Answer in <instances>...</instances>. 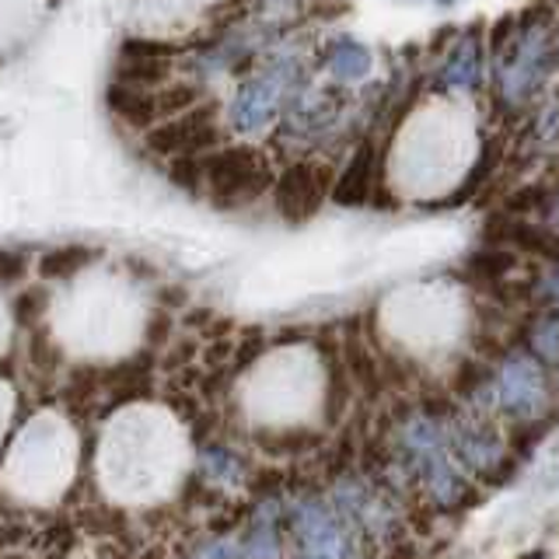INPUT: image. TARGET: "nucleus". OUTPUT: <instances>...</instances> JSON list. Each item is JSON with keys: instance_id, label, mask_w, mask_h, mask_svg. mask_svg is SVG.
Segmentation results:
<instances>
[{"instance_id": "f257e3e1", "label": "nucleus", "mask_w": 559, "mask_h": 559, "mask_svg": "<svg viewBox=\"0 0 559 559\" xmlns=\"http://www.w3.org/2000/svg\"><path fill=\"white\" fill-rule=\"evenodd\" d=\"M203 186L217 206H245L273 186L266 157L255 147H221L203 157Z\"/></svg>"}, {"instance_id": "f03ea898", "label": "nucleus", "mask_w": 559, "mask_h": 559, "mask_svg": "<svg viewBox=\"0 0 559 559\" xmlns=\"http://www.w3.org/2000/svg\"><path fill=\"white\" fill-rule=\"evenodd\" d=\"M290 532L301 559H354V524H349L336 503L322 497H305L290 511Z\"/></svg>"}, {"instance_id": "7ed1b4c3", "label": "nucleus", "mask_w": 559, "mask_h": 559, "mask_svg": "<svg viewBox=\"0 0 559 559\" xmlns=\"http://www.w3.org/2000/svg\"><path fill=\"white\" fill-rule=\"evenodd\" d=\"M497 406L514 424H528L549 409V378L532 354H507L497 378Z\"/></svg>"}, {"instance_id": "20e7f679", "label": "nucleus", "mask_w": 559, "mask_h": 559, "mask_svg": "<svg viewBox=\"0 0 559 559\" xmlns=\"http://www.w3.org/2000/svg\"><path fill=\"white\" fill-rule=\"evenodd\" d=\"M217 144H221V130L210 105L206 109H189L147 130V147L165 157H200L203 151Z\"/></svg>"}, {"instance_id": "39448f33", "label": "nucleus", "mask_w": 559, "mask_h": 559, "mask_svg": "<svg viewBox=\"0 0 559 559\" xmlns=\"http://www.w3.org/2000/svg\"><path fill=\"white\" fill-rule=\"evenodd\" d=\"M325 192H329V171L314 162H297L276 179L273 197L280 217L290 224H305L322 206Z\"/></svg>"}, {"instance_id": "423d86ee", "label": "nucleus", "mask_w": 559, "mask_h": 559, "mask_svg": "<svg viewBox=\"0 0 559 559\" xmlns=\"http://www.w3.org/2000/svg\"><path fill=\"white\" fill-rule=\"evenodd\" d=\"M171 70V49L165 43H127L119 52V63H116V84H127V87H147L151 84H162Z\"/></svg>"}, {"instance_id": "0eeeda50", "label": "nucleus", "mask_w": 559, "mask_h": 559, "mask_svg": "<svg viewBox=\"0 0 559 559\" xmlns=\"http://www.w3.org/2000/svg\"><path fill=\"white\" fill-rule=\"evenodd\" d=\"M280 95H284V74H276V70H273V74H266V78L249 81L238 92V98H235V109H231L235 127L241 133L262 130L276 116Z\"/></svg>"}, {"instance_id": "6e6552de", "label": "nucleus", "mask_w": 559, "mask_h": 559, "mask_svg": "<svg viewBox=\"0 0 559 559\" xmlns=\"http://www.w3.org/2000/svg\"><path fill=\"white\" fill-rule=\"evenodd\" d=\"M451 451L459 454L462 465L479 472L483 479L507 459L500 433L489 424H459L451 430Z\"/></svg>"}, {"instance_id": "1a4fd4ad", "label": "nucleus", "mask_w": 559, "mask_h": 559, "mask_svg": "<svg viewBox=\"0 0 559 559\" xmlns=\"http://www.w3.org/2000/svg\"><path fill=\"white\" fill-rule=\"evenodd\" d=\"M102 384H105V392H109L112 406H127V402L147 399L154 392L151 354H136L130 360L109 367V371H102Z\"/></svg>"}, {"instance_id": "9d476101", "label": "nucleus", "mask_w": 559, "mask_h": 559, "mask_svg": "<svg viewBox=\"0 0 559 559\" xmlns=\"http://www.w3.org/2000/svg\"><path fill=\"white\" fill-rule=\"evenodd\" d=\"M371 182H374V144H360L357 154L349 157V165L343 168L332 200L340 206H364L371 200Z\"/></svg>"}, {"instance_id": "9b49d317", "label": "nucleus", "mask_w": 559, "mask_h": 559, "mask_svg": "<svg viewBox=\"0 0 559 559\" xmlns=\"http://www.w3.org/2000/svg\"><path fill=\"white\" fill-rule=\"evenodd\" d=\"M479 67H483V43L476 32H468L465 39L448 52L437 81H441V87H472L479 81Z\"/></svg>"}, {"instance_id": "f8f14e48", "label": "nucleus", "mask_w": 559, "mask_h": 559, "mask_svg": "<svg viewBox=\"0 0 559 559\" xmlns=\"http://www.w3.org/2000/svg\"><path fill=\"white\" fill-rule=\"evenodd\" d=\"M109 109L136 130H147L154 119H162V112H157V95L144 92V87H127V84L109 87Z\"/></svg>"}, {"instance_id": "ddd939ff", "label": "nucleus", "mask_w": 559, "mask_h": 559, "mask_svg": "<svg viewBox=\"0 0 559 559\" xmlns=\"http://www.w3.org/2000/svg\"><path fill=\"white\" fill-rule=\"evenodd\" d=\"M255 444L266 454H287V459H301V454H311L322 448V433L305 430V427H280V430H262L255 433Z\"/></svg>"}, {"instance_id": "4468645a", "label": "nucleus", "mask_w": 559, "mask_h": 559, "mask_svg": "<svg viewBox=\"0 0 559 559\" xmlns=\"http://www.w3.org/2000/svg\"><path fill=\"white\" fill-rule=\"evenodd\" d=\"M524 343L542 367H559V311L535 314L524 329Z\"/></svg>"}, {"instance_id": "2eb2a0df", "label": "nucleus", "mask_w": 559, "mask_h": 559, "mask_svg": "<svg viewBox=\"0 0 559 559\" xmlns=\"http://www.w3.org/2000/svg\"><path fill=\"white\" fill-rule=\"evenodd\" d=\"M340 357H343V367H346V374L354 384H360V389H378L381 384V364L374 360L371 354V346H367L364 340H343L340 343Z\"/></svg>"}, {"instance_id": "dca6fc26", "label": "nucleus", "mask_w": 559, "mask_h": 559, "mask_svg": "<svg viewBox=\"0 0 559 559\" xmlns=\"http://www.w3.org/2000/svg\"><path fill=\"white\" fill-rule=\"evenodd\" d=\"M329 70H332V78L336 81H360L367 70H371V49L354 43V39H343L329 49V57H325Z\"/></svg>"}, {"instance_id": "f3484780", "label": "nucleus", "mask_w": 559, "mask_h": 559, "mask_svg": "<svg viewBox=\"0 0 559 559\" xmlns=\"http://www.w3.org/2000/svg\"><path fill=\"white\" fill-rule=\"evenodd\" d=\"M92 259H95V249H87V245H63V249H52L39 259V276L43 280H70Z\"/></svg>"}, {"instance_id": "a211bd4d", "label": "nucleus", "mask_w": 559, "mask_h": 559, "mask_svg": "<svg viewBox=\"0 0 559 559\" xmlns=\"http://www.w3.org/2000/svg\"><path fill=\"white\" fill-rule=\"evenodd\" d=\"M500 157H503V140H500V136L486 140V144H483V154H479V162H476V168L468 171V179L462 182V189L454 192V197H451L444 206H462L468 197H476L479 186H483V182L489 179V175H493V168L500 165Z\"/></svg>"}, {"instance_id": "6ab92c4d", "label": "nucleus", "mask_w": 559, "mask_h": 559, "mask_svg": "<svg viewBox=\"0 0 559 559\" xmlns=\"http://www.w3.org/2000/svg\"><path fill=\"white\" fill-rule=\"evenodd\" d=\"M514 252L511 249H483V252H476L468 259V273L479 280V284H486V287H497V284H503V276L514 270Z\"/></svg>"}, {"instance_id": "aec40b11", "label": "nucleus", "mask_w": 559, "mask_h": 559, "mask_svg": "<svg viewBox=\"0 0 559 559\" xmlns=\"http://www.w3.org/2000/svg\"><path fill=\"white\" fill-rule=\"evenodd\" d=\"M489 389V371L483 360H462L451 378V399L459 395L465 402H483V392Z\"/></svg>"}, {"instance_id": "412c9836", "label": "nucleus", "mask_w": 559, "mask_h": 559, "mask_svg": "<svg viewBox=\"0 0 559 559\" xmlns=\"http://www.w3.org/2000/svg\"><path fill=\"white\" fill-rule=\"evenodd\" d=\"M349 374H346V367H343V357L340 360H332V371H329V392H325V424L329 427H336L346 406H349Z\"/></svg>"}, {"instance_id": "4be33fe9", "label": "nucleus", "mask_w": 559, "mask_h": 559, "mask_svg": "<svg viewBox=\"0 0 559 559\" xmlns=\"http://www.w3.org/2000/svg\"><path fill=\"white\" fill-rule=\"evenodd\" d=\"M552 427L549 419H528V424H514L511 433H507V448H511L514 459H532V451L538 448V441L546 437Z\"/></svg>"}, {"instance_id": "5701e85b", "label": "nucleus", "mask_w": 559, "mask_h": 559, "mask_svg": "<svg viewBox=\"0 0 559 559\" xmlns=\"http://www.w3.org/2000/svg\"><path fill=\"white\" fill-rule=\"evenodd\" d=\"M171 182L189 192L203 186V157H171Z\"/></svg>"}, {"instance_id": "b1692460", "label": "nucleus", "mask_w": 559, "mask_h": 559, "mask_svg": "<svg viewBox=\"0 0 559 559\" xmlns=\"http://www.w3.org/2000/svg\"><path fill=\"white\" fill-rule=\"evenodd\" d=\"M28 360H32L35 371H52V367L60 364V346L52 343L46 332H35V340L28 346Z\"/></svg>"}, {"instance_id": "393cba45", "label": "nucleus", "mask_w": 559, "mask_h": 559, "mask_svg": "<svg viewBox=\"0 0 559 559\" xmlns=\"http://www.w3.org/2000/svg\"><path fill=\"white\" fill-rule=\"evenodd\" d=\"M46 290L43 287H32V290H22L14 297V314H17V322L22 325H28V322H35L39 314L46 311Z\"/></svg>"}, {"instance_id": "a878e982", "label": "nucleus", "mask_w": 559, "mask_h": 559, "mask_svg": "<svg viewBox=\"0 0 559 559\" xmlns=\"http://www.w3.org/2000/svg\"><path fill=\"white\" fill-rule=\"evenodd\" d=\"M144 340L147 346H165L171 340V314L168 311H154L147 325H144Z\"/></svg>"}, {"instance_id": "bb28decb", "label": "nucleus", "mask_w": 559, "mask_h": 559, "mask_svg": "<svg viewBox=\"0 0 559 559\" xmlns=\"http://www.w3.org/2000/svg\"><path fill=\"white\" fill-rule=\"evenodd\" d=\"M25 259L17 252H0V287L4 284H17V280L25 276Z\"/></svg>"}, {"instance_id": "cd10ccee", "label": "nucleus", "mask_w": 559, "mask_h": 559, "mask_svg": "<svg viewBox=\"0 0 559 559\" xmlns=\"http://www.w3.org/2000/svg\"><path fill=\"white\" fill-rule=\"evenodd\" d=\"M542 197H546V192H542L538 186H532V189H521V192H514L511 200H507V210H511V214H524V210H535V206H542Z\"/></svg>"}, {"instance_id": "c85d7f7f", "label": "nucleus", "mask_w": 559, "mask_h": 559, "mask_svg": "<svg viewBox=\"0 0 559 559\" xmlns=\"http://www.w3.org/2000/svg\"><path fill=\"white\" fill-rule=\"evenodd\" d=\"M280 483H287L284 472H276V468H262L259 476H255V493H276Z\"/></svg>"}, {"instance_id": "c756f323", "label": "nucleus", "mask_w": 559, "mask_h": 559, "mask_svg": "<svg viewBox=\"0 0 559 559\" xmlns=\"http://www.w3.org/2000/svg\"><path fill=\"white\" fill-rule=\"evenodd\" d=\"M192 357H197V343H182L179 349H171V357H165V367H168V371H171V367H175V371H186V364Z\"/></svg>"}, {"instance_id": "7c9ffc66", "label": "nucleus", "mask_w": 559, "mask_h": 559, "mask_svg": "<svg viewBox=\"0 0 559 559\" xmlns=\"http://www.w3.org/2000/svg\"><path fill=\"white\" fill-rule=\"evenodd\" d=\"M546 297L552 305H559V266L549 273V280H546Z\"/></svg>"}, {"instance_id": "2f4dec72", "label": "nucleus", "mask_w": 559, "mask_h": 559, "mask_svg": "<svg viewBox=\"0 0 559 559\" xmlns=\"http://www.w3.org/2000/svg\"><path fill=\"white\" fill-rule=\"evenodd\" d=\"M189 325H206V322H214V311L210 308H197V311H189Z\"/></svg>"}, {"instance_id": "473e14b6", "label": "nucleus", "mask_w": 559, "mask_h": 559, "mask_svg": "<svg viewBox=\"0 0 559 559\" xmlns=\"http://www.w3.org/2000/svg\"><path fill=\"white\" fill-rule=\"evenodd\" d=\"M162 305H186V294L182 290H165L162 294Z\"/></svg>"}, {"instance_id": "72a5a7b5", "label": "nucleus", "mask_w": 559, "mask_h": 559, "mask_svg": "<svg viewBox=\"0 0 559 559\" xmlns=\"http://www.w3.org/2000/svg\"><path fill=\"white\" fill-rule=\"evenodd\" d=\"M521 559H546V552H542V549H535V552H524Z\"/></svg>"}]
</instances>
